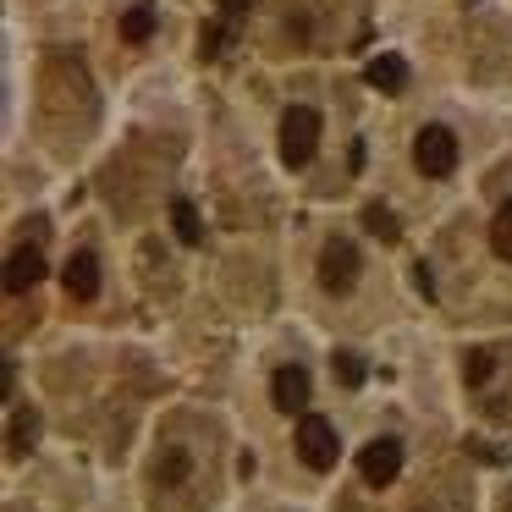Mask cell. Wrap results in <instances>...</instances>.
<instances>
[{
  "label": "cell",
  "instance_id": "1",
  "mask_svg": "<svg viewBox=\"0 0 512 512\" xmlns=\"http://www.w3.org/2000/svg\"><path fill=\"white\" fill-rule=\"evenodd\" d=\"M314 149H320V111L292 105V111L281 116V160H287V166H309Z\"/></svg>",
  "mask_w": 512,
  "mask_h": 512
},
{
  "label": "cell",
  "instance_id": "2",
  "mask_svg": "<svg viewBox=\"0 0 512 512\" xmlns=\"http://www.w3.org/2000/svg\"><path fill=\"white\" fill-rule=\"evenodd\" d=\"M336 452H342V441H336V424L320 419V413H298V457L309 468H336Z\"/></svg>",
  "mask_w": 512,
  "mask_h": 512
},
{
  "label": "cell",
  "instance_id": "3",
  "mask_svg": "<svg viewBox=\"0 0 512 512\" xmlns=\"http://www.w3.org/2000/svg\"><path fill=\"white\" fill-rule=\"evenodd\" d=\"M358 270H364V259H358V248L347 243V237H331V243L320 248V287L325 292H353Z\"/></svg>",
  "mask_w": 512,
  "mask_h": 512
},
{
  "label": "cell",
  "instance_id": "4",
  "mask_svg": "<svg viewBox=\"0 0 512 512\" xmlns=\"http://www.w3.org/2000/svg\"><path fill=\"white\" fill-rule=\"evenodd\" d=\"M413 166H419L424 177H446V171L457 166L452 127H419V138H413Z\"/></svg>",
  "mask_w": 512,
  "mask_h": 512
},
{
  "label": "cell",
  "instance_id": "5",
  "mask_svg": "<svg viewBox=\"0 0 512 512\" xmlns=\"http://www.w3.org/2000/svg\"><path fill=\"white\" fill-rule=\"evenodd\" d=\"M358 474H364L369 485H391V479L402 474V441H391V435H375V441L358 452Z\"/></svg>",
  "mask_w": 512,
  "mask_h": 512
},
{
  "label": "cell",
  "instance_id": "6",
  "mask_svg": "<svg viewBox=\"0 0 512 512\" xmlns=\"http://www.w3.org/2000/svg\"><path fill=\"white\" fill-rule=\"evenodd\" d=\"M309 369H298V364H287V369H276V380H270V397H276V408L281 413H309Z\"/></svg>",
  "mask_w": 512,
  "mask_h": 512
},
{
  "label": "cell",
  "instance_id": "7",
  "mask_svg": "<svg viewBox=\"0 0 512 512\" xmlns=\"http://www.w3.org/2000/svg\"><path fill=\"white\" fill-rule=\"evenodd\" d=\"M61 287H67L72 303H89L94 292H100V259H94V254H72L67 270H61Z\"/></svg>",
  "mask_w": 512,
  "mask_h": 512
},
{
  "label": "cell",
  "instance_id": "8",
  "mask_svg": "<svg viewBox=\"0 0 512 512\" xmlns=\"http://www.w3.org/2000/svg\"><path fill=\"white\" fill-rule=\"evenodd\" d=\"M364 83H369V89H380V94H402V89H408V61H402V56H375L364 67Z\"/></svg>",
  "mask_w": 512,
  "mask_h": 512
},
{
  "label": "cell",
  "instance_id": "9",
  "mask_svg": "<svg viewBox=\"0 0 512 512\" xmlns=\"http://www.w3.org/2000/svg\"><path fill=\"white\" fill-rule=\"evenodd\" d=\"M39 276H45V259H39V248H17V254L6 259V292L39 287Z\"/></svg>",
  "mask_w": 512,
  "mask_h": 512
},
{
  "label": "cell",
  "instance_id": "10",
  "mask_svg": "<svg viewBox=\"0 0 512 512\" xmlns=\"http://www.w3.org/2000/svg\"><path fill=\"white\" fill-rule=\"evenodd\" d=\"M39 441V413L34 408H17L12 413V430H6V446H12V457H28Z\"/></svg>",
  "mask_w": 512,
  "mask_h": 512
},
{
  "label": "cell",
  "instance_id": "11",
  "mask_svg": "<svg viewBox=\"0 0 512 512\" xmlns=\"http://www.w3.org/2000/svg\"><path fill=\"white\" fill-rule=\"evenodd\" d=\"M160 28V12L149 6V0H138V6H127V17H122V39L127 45H144L149 34Z\"/></svg>",
  "mask_w": 512,
  "mask_h": 512
},
{
  "label": "cell",
  "instance_id": "12",
  "mask_svg": "<svg viewBox=\"0 0 512 512\" xmlns=\"http://www.w3.org/2000/svg\"><path fill=\"white\" fill-rule=\"evenodd\" d=\"M171 226H177V237L182 243H204V221H199V210H193V199H171Z\"/></svg>",
  "mask_w": 512,
  "mask_h": 512
},
{
  "label": "cell",
  "instance_id": "13",
  "mask_svg": "<svg viewBox=\"0 0 512 512\" xmlns=\"http://www.w3.org/2000/svg\"><path fill=\"white\" fill-rule=\"evenodd\" d=\"M490 248H496V254L512 265V204H501L496 221H490Z\"/></svg>",
  "mask_w": 512,
  "mask_h": 512
},
{
  "label": "cell",
  "instance_id": "14",
  "mask_svg": "<svg viewBox=\"0 0 512 512\" xmlns=\"http://www.w3.org/2000/svg\"><path fill=\"white\" fill-rule=\"evenodd\" d=\"M364 226L380 237V243H397V237H402V232H397V215H391L386 204H369V210H364Z\"/></svg>",
  "mask_w": 512,
  "mask_h": 512
},
{
  "label": "cell",
  "instance_id": "15",
  "mask_svg": "<svg viewBox=\"0 0 512 512\" xmlns=\"http://www.w3.org/2000/svg\"><path fill=\"white\" fill-rule=\"evenodd\" d=\"M490 369H496V358H490L485 347L463 358V375H468V386H485V380H490Z\"/></svg>",
  "mask_w": 512,
  "mask_h": 512
},
{
  "label": "cell",
  "instance_id": "16",
  "mask_svg": "<svg viewBox=\"0 0 512 512\" xmlns=\"http://www.w3.org/2000/svg\"><path fill=\"white\" fill-rule=\"evenodd\" d=\"M336 380H342V386H364V358L336 353Z\"/></svg>",
  "mask_w": 512,
  "mask_h": 512
},
{
  "label": "cell",
  "instance_id": "17",
  "mask_svg": "<svg viewBox=\"0 0 512 512\" xmlns=\"http://www.w3.org/2000/svg\"><path fill=\"white\" fill-rule=\"evenodd\" d=\"M413 287H419V292H424V298H435V281H430V270H424V265H419V270H413Z\"/></svg>",
  "mask_w": 512,
  "mask_h": 512
}]
</instances>
